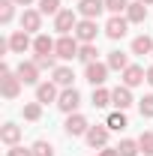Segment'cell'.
I'll return each mask as SVG.
<instances>
[{"label":"cell","instance_id":"1","mask_svg":"<svg viewBox=\"0 0 153 156\" xmlns=\"http://www.w3.org/2000/svg\"><path fill=\"white\" fill-rule=\"evenodd\" d=\"M21 87H24V81L9 69V63H3L0 66V93H3V99H18Z\"/></svg>","mask_w":153,"mask_h":156},{"label":"cell","instance_id":"2","mask_svg":"<svg viewBox=\"0 0 153 156\" xmlns=\"http://www.w3.org/2000/svg\"><path fill=\"white\" fill-rule=\"evenodd\" d=\"M78 51H81V42L75 39V33H69V36H57V45H54V54H57V60L69 63V60H75V57H78Z\"/></svg>","mask_w":153,"mask_h":156},{"label":"cell","instance_id":"3","mask_svg":"<svg viewBox=\"0 0 153 156\" xmlns=\"http://www.w3.org/2000/svg\"><path fill=\"white\" fill-rule=\"evenodd\" d=\"M78 21H81L78 9H60L57 15H54V30H57L60 36H69V33H75Z\"/></svg>","mask_w":153,"mask_h":156},{"label":"cell","instance_id":"4","mask_svg":"<svg viewBox=\"0 0 153 156\" xmlns=\"http://www.w3.org/2000/svg\"><path fill=\"white\" fill-rule=\"evenodd\" d=\"M87 129H90V123H87V117L84 114H66V123H63V132L69 138H84L87 135Z\"/></svg>","mask_w":153,"mask_h":156},{"label":"cell","instance_id":"5","mask_svg":"<svg viewBox=\"0 0 153 156\" xmlns=\"http://www.w3.org/2000/svg\"><path fill=\"white\" fill-rule=\"evenodd\" d=\"M108 135H111V129H108L105 123H96V126H90V129H87L84 141H87V147L102 150V147H108Z\"/></svg>","mask_w":153,"mask_h":156},{"label":"cell","instance_id":"6","mask_svg":"<svg viewBox=\"0 0 153 156\" xmlns=\"http://www.w3.org/2000/svg\"><path fill=\"white\" fill-rule=\"evenodd\" d=\"M105 36L111 39V42H117V39H123L126 36V30H129V18L126 15H111V18L105 21Z\"/></svg>","mask_w":153,"mask_h":156},{"label":"cell","instance_id":"7","mask_svg":"<svg viewBox=\"0 0 153 156\" xmlns=\"http://www.w3.org/2000/svg\"><path fill=\"white\" fill-rule=\"evenodd\" d=\"M78 105H81V93H78L75 87H63L60 90V99H57V108L63 114H75Z\"/></svg>","mask_w":153,"mask_h":156},{"label":"cell","instance_id":"8","mask_svg":"<svg viewBox=\"0 0 153 156\" xmlns=\"http://www.w3.org/2000/svg\"><path fill=\"white\" fill-rule=\"evenodd\" d=\"M96 36H99V24H96V18H81L75 27V39L81 42V45H87V42H96Z\"/></svg>","mask_w":153,"mask_h":156},{"label":"cell","instance_id":"9","mask_svg":"<svg viewBox=\"0 0 153 156\" xmlns=\"http://www.w3.org/2000/svg\"><path fill=\"white\" fill-rule=\"evenodd\" d=\"M120 81L132 90V87H138V84H144V81H147V69H144V66H138V63H129V66L120 72Z\"/></svg>","mask_w":153,"mask_h":156},{"label":"cell","instance_id":"10","mask_svg":"<svg viewBox=\"0 0 153 156\" xmlns=\"http://www.w3.org/2000/svg\"><path fill=\"white\" fill-rule=\"evenodd\" d=\"M60 90H63V87H57V84H54L51 78H48V81H39V84H36V102H42V105L54 102V105H57Z\"/></svg>","mask_w":153,"mask_h":156},{"label":"cell","instance_id":"11","mask_svg":"<svg viewBox=\"0 0 153 156\" xmlns=\"http://www.w3.org/2000/svg\"><path fill=\"white\" fill-rule=\"evenodd\" d=\"M108 72H111V69H108V63H99V60L90 63V66H84V78H87L93 87H102V84L108 81Z\"/></svg>","mask_w":153,"mask_h":156},{"label":"cell","instance_id":"12","mask_svg":"<svg viewBox=\"0 0 153 156\" xmlns=\"http://www.w3.org/2000/svg\"><path fill=\"white\" fill-rule=\"evenodd\" d=\"M39 72H42V69L36 66V60H21L18 66H15V75H18L24 84H33V87L39 84Z\"/></svg>","mask_w":153,"mask_h":156},{"label":"cell","instance_id":"13","mask_svg":"<svg viewBox=\"0 0 153 156\" xmlns=\"http://www.w3.org/2000/svg\"><path fill=\"white\" fill-rule=\"evenodd\" d=\"M18 24H21V30H27L30 36H36L39 30H42V12L39 9H24Z\"/></svg>","mask_w":153,"mask_h":156},{"label":"cell","instance_id":"14","mask_svg":"<svg viewBox=\"0 0 153 156\" xmlns=\"http://www.w3.org/2000/svg\"><path fill=\"white\" fill-rule=\"evenodd\" d=\"M9 48H12V54H24V51H33V39L27 30H12V36H9Z\"/></svg>","mask_w":153,"mask_h":156},{"label":"cell","instance_id":"15","mask_svg":"<svg viewBox=\"0 0 153 156\" xmlns=\"http://www.w3.org/2000/svg\"><path fill=\"white\" fill-rule=\"evenodd\" d=\"M78 15L81 18H99L105 12V0H78Z\"/></svg>","mask_w":153,"mask_h":156},{"label":"cell","instance_id":"16","mask_svg":"<svg viewBox=\"0 0 153 156\" xmlns=\"http://www.w3.org/2000/svg\"><path fill=\"white\" fill-rule=\"evenodd\" d=\"M132 102H135V99H132V90H129L126 84H120V87H114V90H111V105H114L117 111H126Z\"/></svg>","mask_w":153,"mask_h":156},{"label":"cell","instance_id":"17","mask_svg":"<svg viewBox=\"0 0 153 156\" xmlns=\"http://www.w3.org/2000/svg\"><path fill=\"white\" fill-rule=\"evenodd\" d=\"M0 141H3L6 147L21 144V126L18 123H3V126H0Z\"/></svg>","mask_w":153,"mask_h":156},{"label":"cell","instance_id":"18","mask_svg":"<svg viewBox=\"0 0 153 156\" xmlns=\"http://www.w3.org/2000/svg\"><path fill=\"white\" fill-rule=\"evenodd\" d=\"M51 81H54L57 87H72V81H75V72H72V66H66V63H60L57 69L51 72Z\"/></svg>","mask_w":153,"mask_h":156},{"label":"cell","instance_id":"19","mask_svg":"<svg viewBox=\"0 0 153 156\" xmlns=\"http://www.w3.org/2000/svg\"><path fill=\"white\" fill-rule=\"evenodd\" d=\"M57 39H51L48 33H36L33 36V54H54Z\"/></svg>","mask_w":153,"mask_h":156},{"label":"cell","instance_id":"20","mask_svg":"<svg viewBox=\"0 0 153 156\" xmlns=\"http://www.w3.org/2000/svg\"><path fill=\"white\" fill-rule=\"evenodd\" d=\"M126 18H129V24H144L147 21V6L141 0H132L129 9H126Z\"/></svg>","mask_w":153,"mask_h":156},{"label":"cell","instance_id":"21","mask_svg":"<svg viewBox=\"0 0 153 156\" xmlns=\"http://www.w3.org/2000/svg\"><path fill=\"white\" fill-rule=\"evenodd\" d=\"M105 63H108V69H114V72H123V69L129 66V54H123L120 48H114V51H108Z\"/></svg>","mask_w":153,"mask_h":156},{"label":"cell","instance_id":"22","mask_svg":"<svg viewBox=\"0 0 153 156\" xmlns=\"http://www.w3.org/2000/svg\"><path fill=\"white\" fill-rule=\"evenodd\" d=\"M132 54H138V57L153 54V39L147 36V33H141V36H135V39H132Z\"/></svg>","mask_w":153,"mask_h":156},{"label":"cell","instance_id":"23","mask_svg":"<svg viewBox=\"0 0 153 156\" xmlns=\"http://www.w3.org/2000/svg\"><path fill=\"white\" fill-rule=\"evenodd\" d=\"M105 126L111 129V132H123L126 126H129V120H126V111H111L108 120H105Z\"/></svg>","mask_w":153,"mask_h":156},{"label":"cell","instance_id":"24","mask_svg":"<svg viewBox=\"0 0 153 156\" xmlns=\"http://www.w3.org/2000/svg\"><path fill=\"white\" fill-rule=\"evenodd\" d=\"M96 57H99V48H96V42H87V45H81V51H78V60H81L84 66L96 63Z\"/></svg>","mask_w":153,"mask_h":156},{"label":"cell","instance_id":"25","mask_svg":"<svg viewBox=\"0 0 153 156\" xmlns=\"http://www.w3.org/2000/svg\"><path fill=\"white\" fill-rule=\"evenodd\" d=\"M93 108H108L111 105V90H105V87H93Z\"/></svg>","mask_w":153,"mask_h":156},{"label":"cell","instance_id":"26","mask_svg":"<svg viewBox=\"0 0 153 156\" xmlns=\"http://www.w3.org/2000/svg\"><path fill=\"white\" fill-rule=\"evenodd\" d=\"M15 0H0V24H12L15 18Z\"/></svg>","mask_w":153,"mask_h":156},{"label":"cell","instance_id":"27","mask_svg":"<svg viewBox=\"0 0 153 156\" xmlns=\"http://www.w3.org/2000/svg\"><path fill=\"white\" fill-rule=\"evenodd\" d=\"M117 153L120 156H138L141 147H138V141H132V138H123V141L117 144Z\"/></svg>","mask_w":153,"mask_h":156},{"label":"cell","instance_id":"28","mask_svg":"<svg viewBox=\"0 0 153 156\" xmlns=\"http://www.w3.org/2000/svg\"><path fill=\"white\" fill-rule=\"evenodd\" d=\"M39 69H48V72H54L57 69V54H33Z\"/></svg>","mask_w":153,"mask_h":156},{"label":"cell","instance_id":"29","mask_svg":"<svg viewBox=\"0 0 153 156\" xmlns=\"http://www.w3.org/2000/svg\"><path fill=\"white\" fill-rule=\"evenodd\" d=\"M30 147H33V156H54V144H51V141H45V138L33 141Z\"/></svg>","mask_w":153,"mask_h":156},{"label":"cell","instance_id":"30","mask_svg":"<svg viewBox=\"0 0 153 156\" xmlns=\"http://www.w3.org/2000/svg\"><path fill=\"white\" fill-rule=\"evenodd\" d=\"M36 9L42 12V15H57L63 6H60V0H39V3H36Z\"/></svg>","mask_w":153,"mask_h":156},{"label":"cell","instance_id":"31","mask_svg":"<svg viewBox=\"0 0 153 156\" xmlns=\"http://www.w3.org/2000/svg\"><path fill=\"white\" fill-rule=\"evenodd\" d=\"M39 117H42V102H27V105H24V120L36 123Z\"/></svg>","mask_w":153,"mask_h":156},{"label":"cell","instance_id":"32","mask_svg":"<svg viewBox=\"0 0 153 156\" xmlns=\"http://www.w3.org/2000/svg\"><path fill=\"white\" fill-rule=\"evenodd\" d=\"M129 3H132V0H105V12L120 15V12H126V9H129Z\"/></svg>","mask_w":153,"mask_h":156},{"label":"cell","instance_id":"33","mask_svg":"<svg viewBox=\"0 0 153 156\" xmlns=\"http://www.w3.org/2000/svg\"><path fill=\"white\" fill-rule=\"evenodd\" d=\"M138 111H141V117H147V120L153 117V93H144V96L138 99Z\"/></svg>","mask_w":153,"mask_h":156},{"label":"cell","instance_id":"34","mask_svg":"<svg viewBox=\"0 0 153 156\" xmlns=\"http://www.w3.org/2000/svg\"><path fill=\"white\" fill-rule=\"evenodd\" d=\"M138 147H141V156H153V132H141Z\"/></svg>","mask_w":153,"mask_h":156},{"label":"cell","instance_id":"35","mask_svg":"<svg viewBox=\"0 0 153 156\" xmlns=\"http://www.w3.org/2000/svg\"><path fill=\"white\" fill-rule=\"evenodd\" d=\"M6 156H33V147H24V144H15V147H9Z\"/></svg>","mask_w":153,"mask_h":156},{"label":"cell","instance_id":"36","mask_svg":"<svg viewBox=\"0 0 153 156\" xmlns=\"http://www.w3.org/2000/svg\"><path fill=\"white\" fill-rule=\"evenodd\" d=\"M96 156H120V153H117V147H102Z\"/></svg>","mask_w":153,"mask_h":156},{"label":"cell","instance_id":"37","mask_svg":"<svg viewBox=\"0 0 153 156\" xmlns=\"http://www.w3.org/2000/svg\"><path fill=\"white\" fill-rule=\"evenodd\" d=\"M15 3H18V6H24V9H27V6H33V3H39V0H15Z\"/></svg>","mask_w":153,"mask_h":156},{"label":"cell","instance_id":"38","mask_svg":"<svg viewBox=\"0 0 153 156\" xmlns=\"http://www.w3.org/2000/svg\"><path fill=\"white\" fill-rule=\"evenodd\" d=\"M147 84L153 87V66H147Z\"/></svg>","mask_w":153,"mask_h":156},{"label":"cell","instance_id":"39","mask_svg":"<svg viewBox=\"0 0 153 156\" xmlns=\"http://www.w3.org/2000/svg\"><path fill=\"white\" fill-rule=\"evenodd\" d=\"M141 3H144V6H153V0H141Z\"/></svg>","mask_w":153,"mask_h":156}]
</instances>
